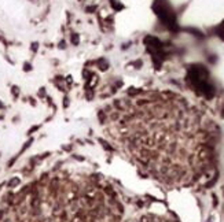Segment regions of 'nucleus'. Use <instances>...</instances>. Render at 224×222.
Here are the masks:
<instances>
[{"label": "nucleus", "instance_id": "1", "mask_svg": "<svg viewBox=\"0 0 224 222\" xmlns=\"http://www.w3.org/2000/svg\"><path fill=\"white\" fill-rule=\"evenodd\" d=\"M190 80L195 85V88L206 97L213 96V86L209 85V82H208L206 70L202 66H197V67L190 70Z\"/></svg>", "mask_w": 224, "mask_h": 222}]
</instances>
